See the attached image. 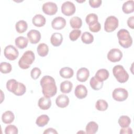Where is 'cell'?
Here are the masks:
<instances>
[{"label":"cell","instance_id":"obj_36","mask_svg":"<svg viewBox=\"0 0 134 134\" xmlns=\"http://www.w3.org/2000/svg\"><path fill=\"white\" fill-rule=\"evenodd\" d=\"M12 70V65L6 62H2L0 64V71L2 73L6 74L10 73Z\"/></svg>","mask_w":134,"mask_h":134},{"label":"cell","instance_id":"obj_16","mask_svg":"<svg viewBox=\"0 0 134 134\" xmlns=\"http://www.w3.org/2000/svg\"><path fill=\"white\" fill-rule=\"evenodd\" d=\"M38 106L42 110H47L51 106V100L50 98L42 97L39 98L38 103Z\"/></svg>","mask_w":134,"mask_h":134},{"label":"cell","instance_id":"obj_8","mask_svg":"<svg viewBox=\"0 0 134 134\" xmlns=\"http://www.w3.org/2000/svg\"><path fill=\"white\" fill-rule=\"evenodd\" d=\"M75 10L76 7L75 5L70 1H66L62 4L61 12L66 16H69L73 15Z\"/></svg>","mask_w":134,"mask_h":134},{"label":"cell","instance_id":"obj_13","mask_svg":"<svg viewBox=\"0 0 134 134\" xmlns=\"http://www.w3.org/2000/svg\"><path fill=\"white\" fill-rule=\"evenodd\" d=\"M90 75V71L86 68L79 69L76 73V79L81 82H84L87 81Z\"/></svg>","mask_w":134,"mask_h":134},{"label":"cell","instance_id":"obj_19","mask_svg":"<svg viewBox=\"0 0 134 134\" xmlns=\"http://www.w3.org/2000/svg\"><path fill=\"white\" fill-rule=\"evenodd\" d=\"M109 75V72L107 70L105 69H100L96 72L95 77L99 81L103 82L108 78Z\"/></svg>","mask_w":134,"mask_h":134},{"label":"cell","instance_id":"obj_18","mask_svg":"<svg viewBox=\"0 0 134 134\" xmlns=\"http://www.w3.org/2000/svg\"><path fill=\"white\" fill-rule=\"evenodd\" d=\"M46 22L45 17L41 14H37L32 19V23L36 27H42Z\"/></svg>","mask_w":134,"mask_h":134},{"label":"cell","instance_id":"obj_25","mask_svg":"<svg viewBox=\"0 0 134 134\" xmlns=\"http://www.w3.org/2000/svg\"><path fill=\"white\" fill-rule=\"evenodd\" d=\"M98 125L96 122L93 121H90L86 126V133L88 134H94L98 131Z\"/></svg>","mask_w":134,"mask_h":134},{"label":"cell","instance_id":"obj_15","mask_svg":"<svg viewBox=\"0 0 134 134\" xmlns=\"http://www.w3.org/2000/svg\"><path fill=\"white\" fill-rule=\"evenodd\" d=\"M69 98L64 94L59 95L55 99V103L60 108H65L69 104Z\"/></svg>","mask_w":134,"mask_h":134},{"label":"cell","instance_id":"obj_24","mask_svg":"<svg viewBox=\"0 0 134 134\" xmlns=\"http://www.w3.org/2000/svg\"><path fill=\"white\" fill-rule=\"evenodd\" d=\"M15 43L16 46L19 49H24L28 43V39L24 36H19L15 39Z\"/></svg>","mask_w":134,"mask_h":134},{"label":"cell","instance_id":"obj_10","mask_svg":"<svg viewBox=\"0 0 134 134\" xmlns=\"http://www.w3.org/2000/svg\"><path fill=\"white\" fill-rule=\"evenodd\" d=\"M122 57V52L117 48L110 49L107 53V59L112 62H116L120 61Z\"/></svg>","mask_w":134,"mask_h":134},{"label":"cell","instance_id":"obj_28","mask_svg":"<svg viewBox=\"0 0 134 134\" xmlns=\"http://www.w3.org/2000/svg\"><path fill=\"white\" fill-rule=\"evenodd\" d=\"M37 51L38 54L40 57L46 56L49 52V47L47 44L44 43H41L39 44L37 48Z\"/></svg>","mask_w":134,"mask_h":134},{"label":"cell","instance_id":"obj_44","mask_svg":"<svg viewBox=\"0 0 134 134\" xmlns=\"http://www.w3.org/2000/svg\"><path fill=\"white\" fill-rule=\"evenodd\" d=\"M127 25L131 29L134 28V16L130 17L127 20Z\"/></svg>","mask_w":134,"mask_h":134},{"label":"cell","instance_id":"obj_35","mask_svg":"<svg viewBox=\"0 0 134 134\" xmlns=\"http://www.w3.org/2000/svg\"><path fill=\"white\" fill-rule=\"evenodd\" d=\"M108 106L107 102L104 99H98L95 104L96 109L99 111L106 110Z\"/></svg>","mask_w":134,"mask_h":134},{"label":"cell","instance_id":"obj_21","mask_svg":"<svg viewBox=\"0 0 134 134\" xmlns=\"http://www.w3.org/2000/svg\"><path fill=\"white\" fill-rule=\"evenodd\" d=\"M19 85V82L15 79H10L6 83L7 90L14 94L16 92Z\"/></svg>","mask_w":134,"mask_h":134},{"label":"cell","instance_id":"obj_2","mask_svg":"<svg viewBox=\"0 0 134 134\" xmlns=\"http://www.w3.org/2000/svg\"><path fill=\"white\" fill-rule=\"evenodd\" d=\"M119 44L124 48H129L132 44V39L129 32L125 29H120L117 34Z\"/></svg>","mask_w":134,"mask_h":134},{"label":"cell","instance_id":"obj_6","mask_svg":"<svg viewBox=\"0 0 134 134\" xmlns=\"http://www.w3.org/2000/svg\"><path fill=\"white\" fill-rule=\"evenodd\" d=\"M128 96L127 90L124 88L118 87L115 88L112 93V97L114 99L118 102H122L125 100Z\"/></svg>","mask_w":134,"mask_h":134},{"label":"cell","instance_id":"obj_37","mask_svg":"<svg viewBox=\"0 0 134 134\" xmlns=\"http://www.w3.org/2000/svg\"><path fill=\"white\" fill-rule=\"evenodd\" d=\"M81 34V31L79 29H74L70 32L69 38L71 41L76 40Z\"/></svg>","mask_w":134,"mask_h":134},{"label":"cell","instance_id":"obj_29","mask_svg":"<svg viewBox=\"0 0 134 134\" xmlns=\"http://www.w3.org/2000/svg\"><path fill=\"white\" fill-rule=\"evenodd\" d=\"M70 24L72 28L77 29L81 27L82 25V20L81 18L77 16H74L70 19Z\"/></svg>","mask_w":134,"mask_h":134},{"label":"cell","instance_id":"obj_11","mask_svg":"<svg viewBox=\"0 0 134 134\" xmlns=\"http://www.w3.org/2000/svg\"><path fill=\"white\" fill-rule=\"evenodd\" d=\"M27 36L29 42L32 44L37 43L41 39V34L37 30H30L28 32Z\"/></svg>","mask_w":134,"mask_h":134},{"label":"cell","instance_id":"obj_23","mask_svg":"<svg viewBox=\"0 0 134 134\" xmlns=\"http://www.w3.org/2000/svg\"><path fill=\"white\" fill-rule=\"evenodd\" d=\"M122 10L125 14H130L134 11V2L133 0L125 2L122 6Z\"/></svg>","mask_w":134,"mask_h":134},{"label":"cell","instance_id":"obj_7","mask_svg":"<svg viewBox=\"0 0 134 134\" xmlns=\"http://www.w3.org/2000/svg\"><path fill=\"white\" fill-rule=\"evenodd\" d=\"M4 54L6 58L10 61L16 60L19 55L18 50L13 45L7 46L4 50Z\"/></svg>","mask_w":134,"mask_h":134},{"label":"cell","instance_id":"obj_22","mask_svg":"<svg viewBox=\"0 0 134 134\" xmlns=\"http://www.w3.org/2000/svg\"><path fill=\"white\" fill-rule=\"evenodd\" d=\"M60 76L64 79H70L73 76L74 71L72 69L69 67H63L59 71Z\"/></svg>","mask_w":134,"mask_h":134},{"label":"cell","instance_id":"obj_12","mask_svg":"<svg viewBox=\"0 0 134 134\" xmlns=\"http://www.w3.org/2000/svg\"><path fill=\"white\" fill-rule=\"evenodd\" d=\"M65 25V19L64 18L60 16H58L54 18L51 22L52 27L56 30H61L64 28Z\"/></svg>","mask_w":134,"mask_h":134},{"label":"cell","instance_id":"obj_14","mask_svg":"<svg viewBox=\"0 0 134 134\" xmlns=\"http://www.w3.org/2000/svg\"><path fill=\"white\" fill-rule=\"evenodd\" d=\"M74 94L79 99L85 98L87 95V90L86 86L82 84L77 85L74 90Z\"/></svg>","mask_w":134,"mask_h":134},{"label":"cell","instance_id":"obj_26","mask_svg":"<svg viewBox=\"0 0 134 134\" xmlns=\"http://www.w3.org/2000/svg\"><path fill=\"white\" fill-rule=\"evenodd\" d=\"M73 87V84L69 81H64L60 84V91L63 93H69Z\"/></svg>","mask_w":134,"mask_h":134},{"label":"cell","instance_id":"obj_41","mask_svg":"<svg viewBox=\"0 0 134 134\" xmlns=\"http://www.w3.org/2000/svg\"><path fill=\"white\" fill-rule=\"evenodd\" d=\"M88 27H89V29L91 31L93 32H97L100 30L101 25H100V23L98 21L94 25L88 26Z\"/></svg>","mask_w":134,"mask_h":134},{"label":"cell","instance_id":"obj_32","mask_svg":"<svg viewBox=\"0 0 134 134\" xmlns=\"http://www.w3.org/2000/svg\"><path fill=\"white\" fill-rule=\"evenodd\" d=\"M119 126L122 128L129 127L131 123V119L128 116L122 115L121 116L118 120Z\"/></svg>","mask_w":134,"mask_h":134},{"label":"cell","instance_id":"obj_31","mask_svg":"<svg viewBox=\"0 0 134 134\" xmlns=\"http://www.w3.org/2000/svg\"><path fill=\"white\" fill-rule=\"evenodd\" d=\"M49 119V117L48 115H41L37 118L36 124L39 127H44L48 124Z\"/></svg>","mask_w":134,"mask_h":134},{"label":"cell","instance_id":"obj_30","mask_svg":"<svg viewBox=\"0 0 134 134\" xmlns=\"http://www.w3.org/2000/svg\"><path fill=\"white\" fill-rule=\"evenodd\" d=\"M91 87L94 90H99L101 89L103 86V82H101L97 80L95 76L92 77L90 81Z\"/></svg>","mask_w":134,"mask_h":134},{"label":"cell","instance_id":"obj_20","mask_svg":"<svg viewBox=\"0 0 134 134\" xmlns=\"http://www.w3.org/2000/svg\"><path fill=\"white\" fill-rule=\"evenodd\" d=\"M14 114L10 110L6 111L2 115V120L4 124H10L14 121Z\"/></svg>","mask_w":134,"mask_h":134},{"label":"cell","instance_id":"obj_17","mask_svg":"<svg viewBox=\"0 0 134 134\" xmlns=\"http://www.w3.org/2000/svg\"><path fill=\"white\" fill-rule=\"evenodd\" d=\"M63 37L61 34L59 32L53 33L50 38V42L54 47H58L62 43Z\"/></svg>","mask_w":134,"mask_h":134},{"label":"cell","instance_id":"obj_3","mask_svg":"<svg viewBox=\"0 0 134 134\" xmlns=\"http://www.w3.org/2000/svg\"><path fill=\"white\" fill-rule=\"evenodd\" d=\"M35 59L34 53L31 50L25 51L18 61L19 66L23 69H28Z\"/></svg>","mask_w":134,"mask_h":134},{"label":"cell","instance_id":"obj_38","mask_svg":"<svg viewBox=\"0 0 134 134\" xmlns=\"http://www.w3.org/2000/svg\"><path fill=\"white\" fill-rule=\"evenodd\" d=\"M5 133L6 134H17L18 133V129L15 125H9L6 127Z\"/></svg>","mask_w":134,"mask_h":134},{"label":"cell","instance_id":"obj_27","mask_svg":"<svg viewBox=\"0 0 134 134\" xmlns=\"http://www.w3.org/2000/svg\"><path fill=\"white\" fill-rule=\"evenodd\" d=\"M15 28L17 32L19 34H21L27 30L28 28V24L26 21L20 20L16 23Z\"/></svg>","mask_w":134,"mask_h":134},{"label":"cell","instance_id":"obj_45","mask_svg":"<svg viewBox=\"0 0 134 134\" xmlns=\"http://www.w3.org/2000/svg\"><path fill=\"white\" fill-rule=\"evenodd\" d=\"M44 134H47V133H58V132L56 131L55 129L52 128H49L47 129H46L44 132Z\"/></svg>","mask_w":134,"mask_h":134},{"label":"cell","instance_id":"obj_43","mask_svg":"<svg viewBox=\"0 0 134 134\" xmlns=\"http://www.w3.org/2000/svg\"><path fill=\"white\" fill-rule=\"evenodd\" d=\"M120 134H132V129L130 127H127L125 128H122L120 129Z\"/></svg>","mask_w":134,"mask_h":134},{"label":"cell","instance_id":"obj_34","mask_svg":"<svg viewBox=\"0 0 134 134\" xmlns=\"http://www.w3.org/2000/svg\"><path fill=\"white\" fill-rule=\"evenodd\" d=\"M81 40L82 42L86 44L92 43L94 41V37L90 32L85 31L84 32L81 36Z\"/></svg>","mask_w":134,"mask_h":134},{"label":"cell","instance_id":"obj_4","mask_svg":"<svg viewBox=\"0 0 134 134\" xmlns=\"http://www.w3.org/2000/svg\"><path fill=\"white\" fill-rule=\"evenodd\" d=\"M113 73L117 81L119 83H125L129 79L128 73L121 65H115L113 69Z\"/></svg>","mask_w":134,"mask_h":134},{"label":"cell","instance_id":"obj_1","mask_svg":"<svg viewBox=\"0 0 134 134\" xmlns=\"http://www.w3.org/2000/svg\"><path fill=\"white\" fill-rule=\"evenodd\" d=\"M42 87L43 95L48 98L54 96L57 92V87L53 77L49 75H46L42 77L40 82Z\"/></svg>","mask_w":134,"mask_h":134},{"label":"cell","instance_id":"obj_39","mask_svg":"<svg viewBox=\"0 0 134 134\" xmlns=\"http://www.w3.org/2000/svg\"><path fill=\"white\" fill-rule=\"evenodd\" d=\"M26 91V88L25 85L23 83L19 82L18 87L14 94L17 96H21L25 93Z\"/></svg>","mask_w":134,"mask_h":134},{"label":"cell","instance_id":"obj_33","mask_svg":"<svg viewBox=\"0 0 134 134\" xmlns=\"http://www.w3.org/2000/svg\"><path fill=\"white\" fill-rule=\"evenodd\" d=\"M85 21L88 26L93 25L98 22V16L94 13L89 14L86 17Z\"/></svg>","mask_w":134,"mask_h":134},{"label":"cell","instance_id":"obj_40","mask_svg":"<svg viewBox=\"0 0 134 134\" xmlns=\"http://www.w3.org/2000/svg\"><path fill=\"white\" fill-rule=\"evenodd\" d=\"M41 73V70L38 68H34L31 72H30V75L32 79L34 80H37L40 76Z\"/></svg>","mask_w":134,"mask_h":134},{"label":"cell","instance_id":"obj_9","mask_svg":"<svg viewBox=\"0 0 134 134\" xmlns=\"http://www.w3.org/2000/svg\"><path fill=\"white\" fill-rule=\"evenodd\" d=\"M42 9L44 14L48 15H53L58 11V6L55 3L48 2L43 4Z\"/></svg>","mask_w":134,"mask_h":134},{"label":"cell","instance_id":"obj_5","mask_svg":"<svg viewBox=\"0 0 134 134\" xmlns=\"http://www.w3.org/2000/svg\"><path fill=\"white\" fill-rule=\"evenodd\" d=\"M118 19L114 16L108 17L104 23V29L106 32H111L114 31L118 26Z\"/></svg>","mask_w":134,"mask_h":134},{"label":"cell","instance_id":"obj_42","mask_svg":"<svg viewBox=\"0 0 134 134\" xmlns=\"http://www.w3.org/2000/svg\"><path fill=\"white\" fill-rule=\"evenodd\" d=\"M90 5L93 8H97L101 5L102 0H90L88 1Z\"/></svg>","mask_w":134,"mask_h":134}]
</instances>
